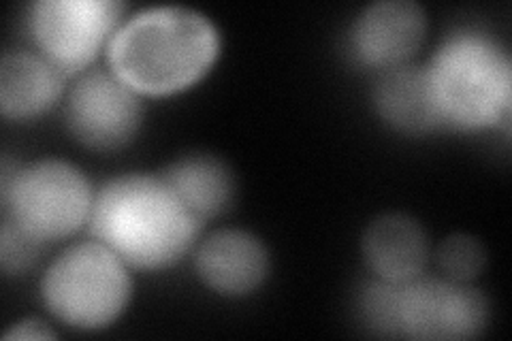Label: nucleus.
Returning <instances> with one entry per match:
<instances>
[{
  "label": "nucleus",
  "instance_id": "9d476101",
  "mask_svg": "<svg viewBox=\"0 0 512 341\" xmlns=\"http://www.w3.org/2000/svg\"><path fill=\"white\" fill-rule=\"evenodd\" d=\"M195 269L207 288L227 297H244L265 282L269 252L250 231L220 229L197 246Z\"/></svg>",
  "mask_w": 512,
  "mask_h": 341
},
{
  "label": "nucleus",
  "instance_id": "f3484780",
  "mask_svg": "<svg viewBox=\"0 0 512 341\" xmlns=\"http://www.w3.org/2000/svg\"><path fill=\"white\" fill-rule=\"evenodd\" d=\"M45 243L3 218L0 226V269L5 275H20L39 261Z\"/></svg>",
  "mask_w": 512,
  "mask_h": 341
},
{
  "label": "nucleus",
  "instance_id": "9b49d317",
  "mask_svg": "<svg viewBox=\"0 0 512 341\" xmlns=\"http://www.w3.org/2000/svg\"><path fill=\"white\" fill-rule=\"evenodd\" d=\"M361 250L374 278L391 284L419 278L429 261L425 229L419 220L402 211H389L367 224Z\"/></svg>",
  "mask_w": 512,
  "mask_h": 341
},
{
  "label": "nucleus",
  "instance_id": "0eeeda50",
  "mask_svg": "<svg viewBox=\"0 0 512 341\" xmlns=\"http://www.w3.org/2000/svg\"><path fill=\"white\" fill-rule=\"evenodd\" d=\"M122 15L118 0H37L26 22L39 54L69 75L90 67L109 47Z\"/></svg>",
  "mask_w": 512,
  "mask_h": 341
},
{
  "label": "nucleus",
  "instance_id": "ddd939ff",
  "mask_svg": "<svg viewBox=\"0 0 512 341\" xmlns=\"http://www.w3.org/2000/svg\"><path fill=\"white\" fill-rule=\"evenodd\" d=\"M67 73L39 52H7L0 60V111L7 120H30L52 109Z\"/></svg>",
  "mask_w": 512,
  "mask_h": 341
},
{
  "label": "nucleus",
  "instance_id": "a211bd4d",
  "mask_svg": "<svg viewBox=\"0 0 512 341\" xmlns=\"http://www.w3.org/2000/svg\"><path fill=\"white\" fill-rule=\"evenodd\" d=\"M5 339H54L56 333L39 320H22L11 324V329L3 335Z\"/></svg>",
  "mask_w": 512,
  "mask_h": 341
},
{
  "label": "nucleus",
  "instance_id": "4468645a",
  "mask_svg": "<svg viewBox=\"0 0 512 341\" xmlns=\"http://www.w3.org/2000/svg\"><path fill=\"white\" fill-rule=\"evenodd\" d=\"M158 175L201 224L224 214L235 199V175L216 154H184Z\"/></svg>",
  "mask_w": 512,
  "mask_h": 341
},
{
  "label": "nucleus",
  "instance_id": "f03ea898",
  "mask_svg": "<svg viewBox=\"0 0 512 341\" xmlns=\"http://www.w3.org/2000/svg\"><path fill=\"white\" fill-rule=\"evenodd\" d=\"M90 229L128 267L167 269L195 248L203 224L158 173H124L96 190Z\"/></svg>",
  "mask_w": 512,
  "mask_h": 341
},
{
  "label": "nucleus",
  "instance_id": "f8f14e48",
  "mask_svg": "<svg viewBox=\"0 0 512 341\" xmlns=\"http://www.w3.org/2000/svg\"><path fill=\"white\" fill-rule=\"evenodd\" d=\"M378 116L399 133L427 135L446 128L425 67L402 64L382 71L374 84Z\"/></svg>",
  "mask_w": 512,
  "mask_h": 341
},
{
  "label": "nucleus",
  "instance_id": "20e7f679",
  "mask_svg": "<svg viewBox=\"0 0 512 341\" xmlns=\"http://www.w3.org/2000/svg\"><path fill=\"white\" fill-rule=\"evenodd\" d=\"M94 194L88 177L67 160L43 158L28 165L3 160V218L43 243L69 237L90 222Z\"/></svg>",
  "mask_w": 512,
  "mask_h": 341
},
{
  "label": "nucleus",
  "instance_id": "1a4fd4ad",
  "mask_svg": "<svg viewBox=\"0 0 512 341\" xmlns=\"http://www.w3.org/2000/svg\"><path fill=\"white\" fill-rule=\"evenodd\" d=\"M425 11L414 0H376L350 26V50L365 67H402L423 45Z\"/></svg>",
  "mask_w": 512,
  "mask_h": 341
},
{
  "label": "nucleus",
  "instance_id": "f257e3e1",
  "mask_svg": "<svg viewBox=\"0 0 512 341\" xmlns=\"http://www.w3.org/2000/svg\"><path fill=\"white\" fill-rule=\"evenodd\" d=\"M220 54L214 22L197 9L163 5L126 18L107 47L109 69L139 94L186 90Z\"/></svg>",
  "mask_w": 512,
  "mask_h": 341
},
{
  "label": "nucleus",
  "instance_id": "dca6fc26",
  "mask_svg": "<svg viewBox=\"0 0 512 341\" xmlns=\"http://www.w3.org/2000/svg\"><path fill=\"white\" fill-rule=\"evenodd\" d=\"M436 261L444 278L455 282H472L487 265V250L483 241L468 235H448L436 252Z\"/></svg>",
  "mask_w": 512,
  "mask_h": 341
},
{
  "label": "nucleus",
  "instance_id": "39448f33",
  "mask_svg": "<svg viewBox=\"0 0 512 341\" xmlns=\"http://www.w3.org/2000/svg\"><path fill=\"white\" fill-rule=\"evenodd\" d=\"M128 265L103 241H79L56 256L41 280L43 303L79 331L109 327L131 301Z\"/></svg>",
  "mask_w": 512,
  "mask_h": 341
},
{
  "label": "nucleus",
  "instance_id": "2eb2a0df",
  "mask_svg": "<svg viewBox=\"0 0 512 341\" xmlns=\"http://www.w3.org/2000/svg\"><path fill=\"white\" fill-rule=\"evenodd\" d=\"M355 312L363 329L380 337H397L395 284L365 280L355 295Z\"/></svg>",
  "mask_w": 512,
  "mask_h": 341
},
{
  "label": "nucleus",
  "instance_id": "423d86ee",
  "mask_svg": "<svg viewBox=\"0 0 512 341\" xmlns=\"http://www.w3.org/2000/svg\"><path fill=\"white\" fill-rule=\"evenodd\" d=\"M491 305L468 282L421 273L395 284L397 337L421 341L472 339L487 329Z\"/></svg>",
  "mask_w": 512,
  "mask_h": 341
},
{
  "label": "nucleus",
  "instance_id": "7ed1b4c3",
  "mask_svg": "<svg viewBox=\"0 0 512 341\" xmlns=\"http://www.w3.org/2000/svg\"><path fill=\"white\" fill-rule=\"evenodd\" d=\"M425 69L446 128L508 126L512 60L498 39L476 28L451 32Z\"/></svg>",
  "mask_w": 512,
  "mask_h": 341
},
{
  "label": "nucleus",
  "instance_id": "6e6552de",
  "mask_svg": "<svg viewBox=\"0 0 512 341\" xmlns=\"http://www.w3.org/2000/svg\"><path fill=\"white\" fill-rule=\"evenodd\" d=\"M67 126L90 150L111 152L131 143L143 120L139 92L114 71L94 69L79 77L67 96Z\"/></svg>",
  "mask_w": 512,
  "mask_h": 341
}]
</instances>
